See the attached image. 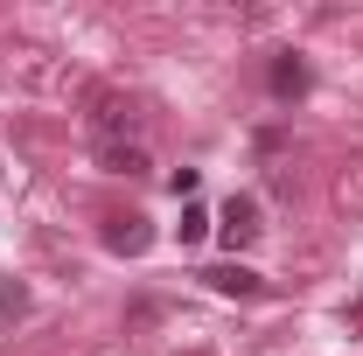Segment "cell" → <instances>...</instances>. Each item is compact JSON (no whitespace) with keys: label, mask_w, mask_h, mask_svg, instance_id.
I'll list each match as a JSON object with an SVG mask.
<instances>
[{"label":"cell","mask_w":363,"mask_h":356,"mask_svg":"<svg viewBox=\"0 0 363 356\" xmlns=\"http://www.w3.org/2000/svg\"><path fill=\"white\" fill-rule=\"evenodd\" d=\"M182 245H203V230H210V210H203V203H182Z\"/></svg>","instance_id":"obj_6"},{"label":"cell","mask_w":363,"mask_h":356,"mask_svg":"<svg viewBox=\"0 0 363 356\" xmlns=\"http://www.w3.org/2000/svg\"><path fill=\"white\" fill-rule=\"evenodd\" d=\"M0 308H14V314H21V308H28V294H21V287H7V279H0Z\"/></svg>","instance_id":"obj_7"},{"label":"cell","mask_w":363,"mask_h":356,"mask_svg":"<svg viewBox=\"0 0 363 356\" xmlns=\"http://www.w3.org/2000/svg\"><path fill=\"white\" fill-rule=\"evenodd\" d=\"M217 230H224V245H230V252L259 245V230H266V223H259V203H252V196H230L224 210H217Z\"/></svg>","instance_id":"obj_1"},{"label":"cell","mask_w":363,"mask_h":356,"mask_svg":"<svg viewBox=\"0 0 363 356\" xmlns=\"http://www.w3.org/2000/svg\"><path fill=\"white\" fill-rule=\"evenodd\" d=\"M301 91H308V63L301 56H279L272 63V98H301Z\"/></svg>","instance_id":"obj_5"},{"label":"cell","mask_w":363,"mask_h":356,"mask_svg":"<svg viewBox=\"0 0 363 356\" xmlns=\"http://www.w3.org/2000/svg\"><path fill=\"white\" fill-rule=\"evenodd\" d=\"M203 287H210V294H230V301H266V279L252 266H238V259H230V266H210Z\"/></svg>","instance_id":"obj_2"},{"label":"cell","mask_w":363,"mask_h":356,"mask_svg":"<svg viewBox=\"0 0 363 356\" xmlns=\"http://www.w3.org/2000/svg\"><path fill=\"white\" fill-rule=\"evenodd\" d=\"M105 245H112L119 259H140V252L154 245V223L147 217H105Z\"/></svg>","instance_id":"obj_3"},{"label":"cell","mask_w":363,"mask_h":356,"mask_svg":"<svg viewBox=\"0 0 363 356\" xmlns=\"http://www.w3.org/2000/svg\"><path fill=\"white\" fill-rule=\"evenodd\" d=\"M105 175H147V147L140 140H119V147H98Z\"/></svg>","instance_id":"obj_4"}]
</instances>
